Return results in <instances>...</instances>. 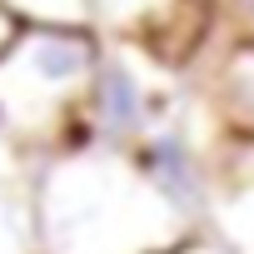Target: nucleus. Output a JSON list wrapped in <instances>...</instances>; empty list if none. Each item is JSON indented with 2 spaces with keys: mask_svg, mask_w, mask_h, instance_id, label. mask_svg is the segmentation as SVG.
Masks as SVG:
<instances>
[{
  "mask_svg": "<svg viewBox=\"0 0 254 254\" xmlns=\"http://www.w3.org/2000/svg\"><path fill=\"white\" fill-rule=\"evenodd\" d=\"M30 214V254H160L190 224L145 185L125 150L85 145L45 155Z\"/></svg>",
  "mask_w": 254,
  "mask_h": 254,
  "instance_id": "1",
  "label": "nucleus"
},
{
  "mask_svg": "<svg viewBox=\"0 0 254 254\" xmlns=\"http://www.w3.org/2000/svg\"><path fill=\"white\" fill-rule=\"evenodd\" d=\"M100 35L90 25H15L0 45V120L5 145L55 155L80 115Z\"/></svg>",
  "mask_w": 254,
  "mask_h": 254,
  "instance_id": "2",
  "label": "nucleus"
},
{
  "mask_svg": "<svg viewBox=\"0 0 254 254\" xmlns=\"http://www.w3.org/2000/svg\"><path fill=\"white\" fill-rule=\"evenodd\" d=\"M180 105H185V90L175 85V70L150 60L140 45L100 40V65L80 100V130L90 145L130 150L140 135L165 125Z\"/></svg>",
  "mask_w": 254,
  "mask_h": 254,
  "instance_id": "3",
  "label": "nucleus"
},
{
  "mask_svg": "<svg viewBox=\"0 0 254 254\" xmlns=\"http://www.w3.org/2000/svg\"><path fill=\"white\" fill-rule=\"evenodd\" d=\"M100 40L140 45L165 70H190L214 35V0H90Z\"/></svg>",
  "mask_w": 254,
  "mask_h": 254,
  "instance_id": "4",
  "label": "nucleus"
},
{
  "mask_svg": "<svg viewBox=\"0 0 254 254\" xmlns=\"http://www.w3.org/2000/svg\"><path fill=\"white\" fill-rule=\"evenodd\" d=\"M199 229L214 234L229 254H254V135H219L214 190Z\"/></svg>",
  "mask_w": 254,
  "mask_h": 254,
  "instance_id": "5",
  "label": "nucleus"
},
{
  "mask_svg": "<svg viewBox=\"0 0 254 254\" xmlns=\"http://www.w3.org/2000/svg\"><path fill=\"white\" fill-rule=\"evenodd\" d=\"M209 55V70L199 75V100L209 105L224 135H254V40H209L199 60Z\"/></svg>",
  "mask_w": 254,
  "mask_h": 254,
  "instance_id": "6",
  "label": "nucleus"
},
{
  "mask_svg": "<svg viewBox=\"0 0 254 254\" xmlns=\"http://www.w3.org/2000/svg\"><path fill=\"white\" fill-rule=\"evenodd\" d=\"M20 25H90V0H0Z\"/></svg>",
  "mask_w": 254,
  "mask_h": 254,
  "instance_id": "7",
  "label": "nucleus"
},
{
  "mask_svg": "<svg viewBox=\"0 0 254 254\" xmlns=\"http://www.w3.org/2000/svg\"><path fill=\"white\" fill-rule=\"evenodd\" d=\"M209 40H254V0H214Z\"/></svg>",
  "mask_w": 254,
  "mask_h": 254,
  "instance_id": "8",
  "label": "nucleus"
},
{
  "mask_svg": "<svg viewBox=\"0 0 254 254\" xmlns=\"http://www.w3.org/2000/svg\"><path fill=\"white\" fill-rule=\"evenodd\" d=\"M30 214L15 199H0V254H30Z\"/></svg>",
  "mask_w": 254,
  "mask_h": 254,
  "instance_id": "9",
  "label": "nucleus"
},
{
  "mask_svg": "<svg viewBox=\"0 0 254 254\" xmlns=\"http://www.w3.org/2000/svg\"><path fill=\"white\" fill-rule=\"evenodd\" d=\"M160 254H229L214 234H204V229H190L185 239H175L170 249H160Z\"/></svg>",
  "mask_w": 254,
  "mask_h": 254,
  "instance_id": "10",
  "label": "nucleus"
},
{
  "mask_svg": "<svg viewBox=\"0 0 254 254\" xmlns=\"http://www.w3.org/2000/svg\"><path fill=\"white\" fill-rule=\"evenodd\" d=\"M15 25H20V20H15V15H10L5 5H0V45H5V40L15 35Z\"/></svg>",
  "mask_w": 254,
  "mask_h": 254,
  "instance_id": "11",
  "label": "nucleus"
}]
</instances>
